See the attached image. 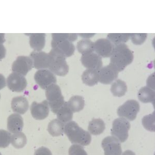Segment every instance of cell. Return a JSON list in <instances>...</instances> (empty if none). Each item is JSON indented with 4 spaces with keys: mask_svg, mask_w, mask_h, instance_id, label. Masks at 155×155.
Here are the masks:
<instances>
[{
    "mask_svg": "<svg viewBox=\"0 0 155 155\" xmlns=\"http://www.w3.org/2000/svg\"><path fill=\"white\" fill-rule=\"evenodd\" d=\"M52 49L65 57H71L75 50L72 42L78 38L76 33H52Z\"/></svg>",
    "mask_w": 155,
    "mask_h": 155,
    "instance_id": "cell-1",
    "label": "cell"
},
{
    "mask_svg": "<svg viewBox=\"0 0 155 155\" xmlns=\"http://www.w3.org/2000/svg\"><path fill=\"white\" fill-rule=\"evenodd\" d=\"M134 58L133 52L127 45L121 44L115 46L110 57V64L114 66L118 72H120L133 62Z\"/></svg>",
    "mask_w": 155,
    "mask_h": 155,
    "instance_id": "cell-2",
    "label": "cell"
},
{
    "mask_svg": "<svg viewBox=\"0 0 155 155\" xmlns=\"http://www.w3.org/2000/svg\"><path fill=\"white\" fill-rule=\"evenodd\" d=\"M64 131L69 141L74 144L87 146L92 141V137L88 131L79 127L76 122L71 121L64 126Z\"/></svg>",
    "mask_w": 155,
    "mask_h": 155,
    "instance_id": "cell-3",
    "label": "cell"
},
{
    "mask_svg": "<svg viewBox=\"0 0 155 155\" xmlns=\"http://www.w3.org/2000/svg\"><path fill=\"white\" fill-rule=\"evenodd\" d=\"M46 96L51 111L57 114L65 103L60 87L56 84L50 85L46 90Z\"/></svg>",
    "mask_w": 155,
    "mask_h": 155,
    "instance_id": "cell-4",
    "label": "cell"
},
{
    "mask_svg": "<svg viewBox=\"0 0 155 155\" xmlns=\"http://www.w3.org/2000/svg\"><path fill=\"white\" fill-rule=\"evenodd\" d=\"M49 54L51 57L48 68L49 71L57 76H66L69 71V66L66 61L65 57L52 49Z\"/></svg>",
    "mask_w": 155,
    "mask_h": 155,
    "instance_id": "cell-5",
    "label": "cell"
},
{
    "mask_svg": "<svg viewBox=\"0 0 155 155\" xmlns=\"http://www.w3.org/2000/svg\"><path fill=\"white\" fill-rule=\"evenodd\" d=\"M130 126V124L125 118H116L113 122L111 134L120 142L124 143L128 137V131Z\"/></svg>",
    "mask_w": 155,
    "mask_h": 155,
    "instance_id": "cell-6",
    "label": "cell"
},
{
    "mask_svg": "<svg viewBox=\"0 0 155 155\" xmlns=\"http://www.w3.org/2000/svg\"><path fill=\"white\" fill-rule=\"evenodd\" d=\"M140 109L139 103L137 101L129 100L118 107L117 114L120 117L132 121L137 117Z\"/></svg>",
    "mask_w": 155,
    "mask_h": 155,
    "instance_id": "cell-7",
    "label": "cell"
},
{
    "mask_svg": "<svg viewBox=\"0 0 155 155\" xmlns=\"http://www.w3.org/2000/svg\"><path fill=\"white\" fill-rule=\"evenodd\" d=\"M34 79L43 90H46L50 85L57 83V78L54 74L48 69H39L36 71Z\"/></svg>",
    "mask_w": 155,
    "mask_h": 155,
    "instance_id": "cell-8",
    "label": "cell"
},
{
    "mask_svg": "<svg viewBox=\"0 0 155 155\" xmlns=\"http://www.w3.org/2000/svg\"><path fill=\"white\" fill-rule=\"evenodd\" d=\"M101 146L104 155H121L122 150L120 141L113 136H108L102 140Z\"/></svg>",
    "mask_w": 155,
    "mask_h": 155,
    "instance_id": "cell-9",
    "label": "cell"
},
{
    "mask_svg": "<svg viewBox=\"0 0 155 155\" xmlns=\"http://www.w3.org/2000/svg\"><path fill=\"white\" fill-rule=\"evenodd\" d=\"M6 83L9 90L15 92H22L28 84L25 76L16 72H12L8 77Z\"/></svg>",
    "mask_w": 155,
    "mask_h": 155,
    "instance_id": "cell-10",
    "label": "cell"
},
{
    "mask_svg": "<svg viewBox=\"0 0 155 155\" xmlns=\"http://www.w3.org/2000/svg\"><path fill=\"white\" fill-rule=\"evenodd\" d=\"M33 66V62L30 57L19 56L12 63V71L14 72L25 76L31 70Z\"/></svg>",
    "mask_w": 155,
    "mask_h": 155,
    "instance_id": "cell-11",
    "label": "cell"
},
{
    "mask_svg": "<svg viewBox=\"0 0 155 155\" xmlns=\"http://www.w3.org/2000/svg\"><path fill=\"white\" fill-rule=\"evenodd\" d=\"M30 58L33 62V66L37 69L49 68L51 57L49 53L44 51H33L30 54Z\"/></svg>",
    "mask_w": 155,
    "mask_h": 155,
    "instance_id": "cell-12",
    "label": "cell"
},
{
    "mask_svg": "<svg viewBox=\"0 0 155 155\" xmlns=\"http://www.w3.org/2000/svg\"><path fill=\"white\" fill-rule=\"evenodd\" d=\"M98 72L99 82L104 84H110L117 78L119 72L114 66L109 64V65L101 67Z\"/></svg>",
    "mask_w": 155,
    "mask_h": 155,
    "instance_id": "cell-13",
    "label": "cell"
},
{
    "mask_svg": "<svg viewBox=\"0 0 155 155\" xmlns=\"http://www.w3.org/2000/svg\"><path fill=\"white\" fill-rule=\"evenodd\" d=\"M114 47L107 38L98 39L94 42V52L101 58L111 57Z\"/></svg>",
    "mask_w": 155,
    "mask_h": 155,
    "instance_id": "cell-14",
    "label": "cell"
},
{
    "mask_svg": "<svg viewBox=\"0 0 155 155\" xmlns=\"http://www.w3.org/2000/svg\"><path fill=\"white\" fill-rule=\"evenodd\" d=\"M81 61L82 65L87 69L99 71L102 66V58L95 52L82 55Z\"/></svg>",
    "mask_w": 155,
    "mask_h": 155,
    "instance_id": "cell-15",
    "label": "cell"
},
{
    "mask_svg": "<svg viewBox=\"0 0 155 155\" xmlns=\"http://www.w3.org/2000/svg\"><path fill=\"white\" fill-rule=\"evenodd\" d=\"M31 113L36 120H42L47 118L49 114L48 101H44L41 103L33 102L31 106Z\"/></svg>",
    "mask_w": 155,
    "mask_h": 155,
    "instance_id": "cell-16",
    "label": "cell"
},
{
    "mask_svg": "<svg viewBox=\"0 0 155 155\" xmlns=\"http://www.w3.org/2000/svg\"><path fill=\"white\" fill-rule=\"evenodd\" d=\"M24 126L23 118L19 114H12L7 118V129L12 134L20 132Z\"/></svg>",
    "mask_w": 155,
    "mask_h": 155,
    "instance_id": "cell-17",
    "label": "cell"
},
{
    "mask_svg": "<svg viewBox=\"0 0 155 155\" xmlns=\"http://www.w3.org/2000/svg\"><path fill=\"white\" fill-rule=\"evenodd\" d=\"M11 106L12 111L19 114H24L29 107L28 101L23 96L14 97L12 101Z\"/></svg>",
    "mask_w": 155,
    "mask_h": 155,
    "instance_id": "cell-18",
    "label": "cell"
},
{
    "mask_svg": "<svg viewBox=\"0 0 155 155\" xmlns=\"http://www.w3.org/2000/svg\"><path fill=\"white\" fill-rule=\"evenodd\" d=\"M82 80L85 84L92 87L97 84L99 81L98 71L94 69H87L81 76Z\"/></svg>",
    "mask_w": 155,
    "mask_h": 155,
    "instance_id": "cell-19",
    "label": "cell"
},
{
    "mask_svg": "<svg viewBox=\"0 0 155 155\" xmlns=\"http://www.w3.org/2000/svg\"><path fill=\"white\" fill-rule=\"evenodd\" d=\"M46 44V34L45 33L30 34V45L35 51H41Z\"/></svg>",
    "mask_w": 155,
    "mask_h": 155,
    "instance_id": "cell-20",
    "label": "cell"
},
{
    "mask_svg": "<svg viewBox=\"0 0 155 155\" xmlns=\"http://www.w3.org/2000/svg\"><path fill=\"white\" fill-rule=\"evenodd\" d=\"M137 97L139 100L143 103L152 102L154 105L155 91L148 87H144L140 89L137 93Z\"/></svg>",
    "mask_w": 155,
    "mask_h": 155,
    "instance_id": "cell-21",
    "label": "cell"
},
{
    "mask_svg": "<svg viewBox=\"0 0 155 155\" xmlns=\"http://www.w3.org/2000/svg\"><path fill=\"white\" fill-rule=\"evenodd\" d=\"M106 128L105 124L101 118H93L89 123L88 130L90 134L98 136L102 134Z\"/></svg>",
    "mask_w": 155,
    "mask_h": 155,
    "instance_id": "cell-22",
    "label": "cell"
},
{
    "mask_svg": "<svg viewBox=\"0 0 155 155\" xmlns=\"http://www.w3.org/2000/svg\"><path fill=\"white\" fill-rule=\"evenodd\" d=\"M110 90L113 96L115 97H122L127 92V84L125 82L122 81V80H116L111 85Z\"/></svg>",
    "mask_w": 155,
    "mask_h": 155,
    "instance_id": "cell-23",
    "label": "cell"
},
{
    "mask_svg": "<svg viewBox=\"0 0 155 155\" xmlns=\"http://www.w3.org/2000/svg\"><path fill=\"white\" fill-rule=\"evenodd\" d=\"M67 105L72 112H78L82 110L84 107L85 101L82 96L75 95L71 97L67 102Z\"/></svg>",
    "mask_w": 155,
    "mask_h": 155,
    "instance_id": "cell-24",
    "label": "cell"
},
{
    "mask_svg": "<svg viewBox=\"0 0 155 155\" xmlns=\"http://www.w3.org/2000/svg\"><path fill=\"white\" fill-rule=\"evenodd\" d=\"M64 126L63 123L58 119H54L51 120L48 124V132L53 137H58L63 134Z\"/></svg>",
    "mask_w": 155,
    "mask_h": 155,
    "instance_id": "cell-25",
    "label": "cell"
},
{
    "mask_svg": "<svg viewBox=\"0 0 155 155\" xmlns=\"http://www.w3.org/2000/svg\"><path fill=\"white\" fill-rule=\"evenodd\" d=\"M57 115L58 120L64 124L71 122L73 117V112L69 107L66 102H65L63 106L58 111Z\"/></svg>",
    "mask_w": 155,
    "mask_h": 155,
    "instance_id": "cell-26",
    "label": "cell"
},
{
    "mask_svg": "<svg viewBox=\"0 0 155 155\" xmlns=\"http://www.w3.org/2000/svg\"><path fill=\"white\" fill-rule=\"evenodd\" d=\"M77 48L82 55L91 53L94 52V42L88 39H81L78 42Z\"/></svg>",
    "mask_w": 155,
    "mask_h": 155,
    "instance_id": "cell-27",
    "label": "cell"
},
{
    "mask_svg": "<svg viewBox=\"0 0 155 155\" xmlns=\"http://www.w3.org/2000/svg\"><path fill=\"white\" fill-rule=\"evenodd\" d=\"M27 143V137L21 131L14 134L11 137V144L15 148H23Z\"/></svg>",
    "mask_w": 155,
    "mask_h": 155,
    "instance_id": "cell-28",
    "label": "cell"
},
{
    "mask_svg": "<svg viewBox=\"0 0 155 155\" xmlns=\"http://www.w3.org/2000/svg\"><path fill=\"white\" fill-rule=\"evenodd\" d=\"M131 33H110L107 39L115 46L127 42L130 38Z\"/></svg>",
    "mask_w": 155,
    "mask_h": 155,
    "instance_id": "cell-29",
    "label": "cell"
},
{
    "mask_svg": "<svg viewBox=\"0 0 155 155\" xmlns=\"http://www.w3.org/2000/svg\"><path fill=\"white\" fill-rule=\"evenodd\" d=\"M155 112L150 114L144 116L142 120V125L147 130L155 132Z\"/></svg>",
    "mask_w": 155,
    "mask_h": 155,
    "instance_id": "cell-30",
    "label": "cell"
},
{
    "mask_svg": "<svg viewBox=\"0 0 155 155\" xmlns=\"http://www.w3.org/2000/svg\"><path fill=\"white\" fill-rule=\"evenodd\" d=\"M11 133L1 129L0 130V148H6L11 143Z\"/></svg>",
    "mask_w": 155,
    "mask_h": 155,
    "instance_id": "cell-31",
    "label": "cell"
},
{
    "mask_svg": "<svg viewBox=\"0 0 155 155\" xmlns=\"http://www.w3.org/2000/svg\"><path fill=\"white\" fill-rule=\"evenodd\" d=\"M147 37V34L146 33H132L130 34V38L132 42L134 45H140L143 44L146 41Z\"/></svg>",
    "mask_w": 155,
    "mask_h": 155,
    "instance_id": "cell-32",
    "label": "cell"
},
{
    "mask_svg": "<svg viewBox=\"0 0 155 155\" xmlns=\"http://www.w3.org/2000/svg\"><path fill=\"white\" fill-rule=\"evenodd\" d=\"M69 155H87L82 146L80 145H72L69 149Z\"/></svg>",
    "mask_w": 155,
    "mask_h": 155,
    "instance_id": "cell-33",
    "label": "cell"
},
{
    "mask_svg": "<svg viewBox=\"0 0 155 155\" xmlns=\"http://www.w3.org/2000/svg\"><path fill=\"white\" fill-rule=\"evenodd\" d=\"M34 155H52L50 150L45 147H41L36 150Z\"/></svg>",
    "mask_w": 155,
    "mask_h": 155,
    "instance_id": "cell-34",
    "label": "cell"
},
{
    "mask_svg": "<svg viewBox=\"0 0 155 155\" xmlns=\"http://www.w3.org/2000/svg\"><path fill=\"white\" fill-rule=\"evenodd\" d=\"M147 87L155 90V73L151 74L147 80Z\"/></svg>",
    "mask_w": 155,
    "mask_h": 155,
    "instance_id": "cell-35",
    "label": "cell"
},
{
    "mask_svg": "<svg viewBox=\"0 0 155 155\" xmlns=\"http://www.w3.org/2000/svg\"><path fill=\"white\" fill-rule=\"evenodd\" d=\"M6 52V50L5 47L2 44H0V60L5 58Z\"/></svg>",
    "mask_w": 155,
    "mask_h": 155,
    "instance_id": "cell-36",
    "label": "cell"
},
{
    "mask_svg": "<svg viewBox=\"0 0 155 155\" xmlns=\"http://www.w3.org/2000/svg\"><path fill=\"white\" fill-rule=\"evenodd\" d=\"M6 83L5 78L3 74H0V90L5 87Z\"/></svg>",
    "mask_w": 155,
    "mask_h": 155,
    "instance_id": "cell-37",
    "label": "cell"
},
{
    "mask_svg": "<svg viewBox=\"0 0 155 155\" xmlns=\"http://www.w3.org/2000/svg\"><path fill=\"white\" fill-rule=\"evenodd\" d=\"M81 37H84V38H87V37H91L95 35V34H79Z\"/></svg>",
    "mask_w": 155,
    "mask_h": 155,
    "instance_id": "cell-38",
    "label": "cell"
},
{
    "mask_svg": "<svg viewBox=\"0 0 155 155\" xmlns=\"http://www.w3.org/2000/svg\"><path fill=\"white\" fill-rule=\"evenodd\" d=\"M122 155H136L134 152H132L130 150H127L124 152Z\"/></svg>",
    "mask_w": 155,
    "mask_h": 155,
    "instance_id": "cell-39",
    "label": "cell"
},
{
    "mask_svg": "<svg viewBox=\"0 0 155 155\" xmlns=\"http://www.w3.org/2000/svg\"><path fill=\"white\" fill-rule=\"evenodd\" d=\"M5 41V38H4V34H0V44L3 43Z\"/></svg>",
    "mask_w": 155,
    "mask_h": 155,
    "instance_id": "cell-40",
    "label": "cell"
},
{
    "mask_svg": "<svg viewBox=\"0 0 155 155\" xmlns=\"http://www.w3.org/2000/svg\"><path fill=\"white\" fill-rule=\"evenodd\" d=\"M0 155H2V154H1V153H0Z\"/></svg>",
    "mask_w": 155,
    "mask_h": 155,
    "instance_id": "cell-41",
    "label": "cell"
},
{
    "mask_svg": "<svg viewBox=\"0 0 155 155\" xmlns=\"http://www.w3.org/2000/svg\"><path fill=\"white\" fill-rule=\"evenodd\" d=\"M0 99H1V95H0Z\"/></svg>",
    "mask_w": 155,
    "mask_h": 155,
    "instance_id": "cell-42",
    "label": "cell"
}]
</instances>
